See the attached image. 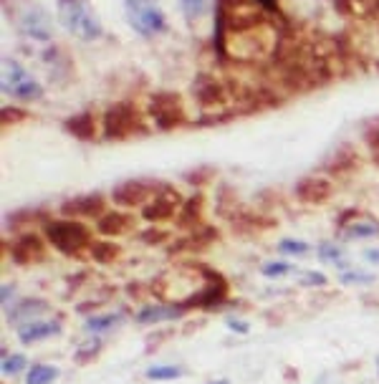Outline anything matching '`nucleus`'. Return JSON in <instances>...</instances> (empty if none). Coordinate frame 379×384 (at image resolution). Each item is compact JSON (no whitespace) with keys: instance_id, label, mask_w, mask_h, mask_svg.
<instances>
[{"instance_id":"19","label":"nucleus","mask_w":379,"mask_h":384,"mask_svg":"<svg viewBox=\"0 0 379 384\" xmlns=\"http://www.w3.org/2000/svg\"><path fill=\"white\" fill-rule=\"evenodd\" d=\"M88 251H91V258L101 265L117 263V258L121 256L119 243H112V240H94V246L88 248Z\"/></svg>"},{"instance_id":"24","label":"nucleus","mask_w":379,"mask_h":384,"mask_svg":"<svg viewBox=\"0 0 379 384\" xmlns=\"http://www.w3.org/2000/svg\"><path fill=\"white\" fill-rule=\"evenodd\" d=\"M182 369L180 366H172V364H159V366H149L147 369V377L149 379H157V382H162V379H177L182 377Z\"/></svg>"},{"instance_id":"22","label":"nucleus","mask_w":379,"mask_h":384,"mask_svg":"<svg viewBox=\"0 0 379 384\" xmlns=\"http://www.w3.org/2000/svg\"><path fill=\"white\" fill-rule=\"evenodd\" d=\"M210 3H213V0H180V8H182L185 18H187L190 23H195V20H200L202 15L210 11Z\"/></svg>"},{"instance_id":"34","label":"nucleus","mask_w":379,"mask_h":384,"mask_svg":"<svg viewBox=\"0 0 379 384\" xmlns=\"http://www.w3.org/2000/svg\"><path fill=\"white\" fill-rule=\"evenodd\" d=\"M11 119H25V112H18V109H3V121L11 124Z\"/></svg>"},{"instance_id":"20","label":"nucleus","mask_w":379,"mask_h":384,"mask_svg":"<svg viewBox=\"0 0 379 384\" xmlns=\"http://www.w3.org/2000/svg\"><path fill=\"white\" fill-rule=\"evenodd\" d=\"M357 167V152H352V150H339L334 154V159H331V164H328V170L334 172V175H344V172H349V170H354Z\"/></svg>"},{"instance_id":"4","label":"nucleus","mask_w":379,"mask_h":384,"mask_svg":"<svg viewBox=\"0 0 379 384\" xmlns=\"http://www.w3.org/2000/svg\"><path fill=\"white\" fill-rule=\"evenodd\" d=\"M145 119L134 104L119 101L107 109L104 114V137L107 139H129L137 134H145Z\"/></svg>"},{"instance_id":"37","label":"nucleus","mask_w":379,"mask_h":384,"mask_svg":"<svg viewBox=\"0 0 379 384\" xmlns=\"http://www.w3.org/2000/svg\"><path fill=\"white\" fill-rule=\"evenodd\" d=\"M364 258H366V260H372V263H379V251L369 248V251H364Z\"/></svg>"},{"instance_id":"30","label":"nucleus","mask_w":379,"mask_h":384,"mask_svg":"<svg viewBox=\"0 0 379 384\" xmlns=\"http://www.w3.org/2000/svg\"><path fill=\"white\" fill-rule=\"evenodd\" d=\"M366 145H369V152H372V159L379 164V126L366 132Z\"/></svg>"},{"instance_id":"27","label":"nucleus","mask_w":379,"mask_h":384,"mask_svg":"<svg viewBox=\"0 0 379 384\" xmlns=\"http://www.w3.org/2000/svg\"><path fill=\"white\" fill-rule=\"evenodd\" d=\"M341 253L344 251H341L339 246H334V243H321V246H319V258L328 260V263H339Z\"/></svg>"},{"instance_id":"1","label":"nucleus","mask_w":379,"mask_h":384,"mask_svg":"<svg viewBox=\"0 0 379 384\" xmlns=\"http://www.w3.org/2000/svg\"><path fill=\"white\" fill-rule=\"evenodd\" d=\"M46 243L63 256H81L86 248L94 246L91 230L76 218H61V220L46 223Z\"/></svg>"},{"instance_id":"28","label":"nucleus","mask_w":379,"mask_h":384,"mask_svg":"<svg viewBox=\"0 0 379 384\" xmlns=\"http://www.w3.org/2000/svg\"><path fill=\"white\" fill-rule=\"evenodd\" d=\"M25 366V357L23 354H11L3 359V374H18Z\"/></svg>"},{"instance_id":"14","label":"nucleus","mask_w":379,"mask_h":384,"mask_svg":"<svg viewBox=\"0 0 379 384\" xmlns=\"http://www.w3.org/2000/svg\"><path fill=\"white\" fill-rule=\"evenodd\" d=\"M61 331V324L58 322H25L18 326V339L23 341V344H36V341L41 339H48V336L58 334Z\"/></svg>"},{"instance_id":"5","label":"nucleus","mask_w":379,"mask_h":384,"mask_svg":"<svg viewBox=\"0 0 379 384\" xmlns=\"http://www.w3.org/2000/svg\"><path fill=\"white\" fill-rule=\"evenodd\" d=\"M124 13L129 25L139 36L152 38L167 28V18L157 6V0H124Z\"/></svg>"},{"instance_id":"31","label":"nucleus","mask_w":379,"mask_h":384,"mask_svg":"<svg viewBox=\"0 0 379 384\" xmlns=\"http://www.w3.org/2000/svg\"><path fill=\"white\" fill-rule=\"evenodd\" d=\"M291 271V263H284V260H276V263H265L263 265V273L265 276H284V273Z\"/></svg>"},{"instance_id":"32","label":"nucleus","mask_w":379,"mask_h":384,"mask_svg":"<svg viewBox=\"0 0 379 384\" xmlns=\"http://www.w3.org/2000/svg\"><path fill=\"white\" fill-rule=\"evenodd\" d=\"M341 281H344V284H372V276H369V273L352 271V273H344Z\"/></svg>"},{"instance_id":"33","label":"nucleus","mask_w":379,"mask_h":384,"mask_svg":"<svg viewBox=\"0 0 379 384\" xmlns=\"http://www.w3.org/2000/svg\"><path fill=\"white\" fill-rule=\"evenodd\" d=\"M301 284H303V286H324V284H326V276H324V273L309 271V273H303Z\"/></svg>"},{"instance_id":"23","label":"nucleus","mask_w":379,"mask_h":384,"mask_svg":"<svg viewBox=\"0 0 379 384\" xmlns=\"http://www.w3.org/2000/svg\"><path fill=\"white\" fill-rule=\"evenodd\" d=\"M121 316L119 314H104V316H88L86 319V324H84V329L86 331H107V329H112L114 324L119 322Z\"/></svg>"},{"instance_id":"10","label":"nucleus","mask_w":379,"mask_h":384,"mask_svg":"<svg viewBox=\"0 0 379 384\" xmlns=\"http://www.w3.org/2000/svg\"><path fill=\"white\" fill-rule=\"evenodd\" d=\"M11 258L18 265H33V263H38V260H44L46 258L44 238L36 233H23L18 240H13Z\"/></svg>"},{"instance_id":"13","label":"nucleus","mask_w":379,"mask_h":384,"mask_svg":"<svg viewBox=\"0 0 379 384\" xmlns=\"http://www.w3.org/2000/svg\"><path fill=\"white\" fill-rule=\"evenodd\" d=\"M134 225V218L132 215H126V213H104L96 220V230H99L101 235H107V238H119V235L129 233Z\"/></svg>"},{"instance_id":"11","label":"nucleus","mask_w":379,"mask_h":384,"mask_svg":"<svg viewBox=\"0 0 379 384\" xmlns=\"http://www.w3.org/2000/svg\"><path fill=\"white\" fill-rule=\"evenodd\" d=\"M293 192L303 205H324L328 197L334 195V185L328 183L326 177H303Z\"/></svg>"},{"instance_id":"21","label":"nucleus","mask_w":379,"mask_h":384,"mask_svg":"<svg viewBox=\"0 0 379 384\" xmlns=\"http://www.w3.org/2000/svg\"><path fill=\"white\" fill-rule=\"evenodd\" d=\"M58 377V369L51 364H33L28 377H25V384H53V379Z\"/></svg>"},{"instance_id":"7","label":"nucleus","mask_w":379,"mask_h":384,"mask_svg":"<svg viewBox=\"0 0 379 384\" xmlns=\"http://www.w3.org/2000/svg\"><path fill=\"white\" fill-rule=\"evenodd\" d=\"M182 197H180V192L172 187H159L157 195L152 197L149 202H147L145 208H142V218H145L147 223H164L170 220V218H175L177 213H180V208H182Z\"/></svg>"},{"instance_id":"18","label":"nucleus","mask_w":379,"mask_h":384,"mask_svg":"<svg viewBox=\"0 0 379 384\" xmlns=\"http://www.w3.org/2000/svg\"><path fill=\"white\" fill-rule=\"evenodd\" d=\"M66 129L74 134L76 139H94L96 137V124L94 114H76L71 119H66Z\"/></svg>"},{"instance_id":"35","label":"nucleus","mask_w":379,"mask_h":384,"mask_svg":"<svg viewBox=\"0 0 379 384\" xmlns=\"http://www.w3.org/2000/svg\"><path fill=\"white\" fill-rule=\"evenodd\" d=\"M164 238H167V233H157V230H147V233H142V240H145V243H149V240H164Z\"/></svg>"},{"instance_id":"9","label":"nucleus","mask_w":379,"mask_h":384,"mask_svg":"<svg viewBox=\"0 0 379 384\" xmlns=\"http://www.w3.org/2000/svg\"><path fill=\"white\" fill-rule=\"evenodd\" d=\"M15 23H18L20 33L31 36L33 41H48L53 28H51V18L44 8L33 6V3H25L23 8L15 15Z\"/></svg>"},{"instance_id":"39","label":"nucleus","mask_w":379,"mask_h":384,"mask_svg":"<svg viewBox=\"0 0 379 384\" xmlns=\"http://www.w3.org/2000/svg\"><path fill=\"white\" fill-rule=\"evenodd\" d=\"M377 374H379V359H377Z\"/></svg>"},{"instance_id":"26","label":"nucleus","mask_w":379,"mask_h":384,"mask_svg":"<svg viewBox=\"0 0 379 384\" xmlns=\"http://www.w3.org/2000/svg\"><path fill=\"white\" fill-rule=\"evenodd\" d=\"M347 233L352 235V238H369V235L379 233V225L377 223H352Z\"/></svg>"},{"instance_id":"29","label":"nucleus","mask_w":379,"mask_h":384,"mask_svg":"<svg viewBox=\"0 0 379 384\" xmlns=\"http://www.w3.org/2000/svg\"><path fill=\"white\" fill-rule=\"evenodd\" d=\"M278 251L291 253V256H301V253L309 251V246H306L303 240H281V243H278Z\"/></svg>"},{"instance_id":"36","label":"nucleus","mask_w":379,"mask_h":384,"mask_svg":"<svg viewBox=\"0 0 379 384\" xmlns=\"http://www.w3.org/2000/svg\"><path fill=\"white\" fill-rule=\"evenodd\" d=\"M227 326L235 329V331H240V334H246V331H248L246 322H238V319H230V322H227Z\"/></svg>"},{"instance_id":"12","label":"nucleus","mask_w":379,"mask_h":384,"mask_svg":"<svg viewBox=\"0 0 379 384\" xmlns=\"http://www.w3.org/2000/svg\"><path fill=\"white\" fill-rule=\"evenodd\" d=\"M104 197L101 195H81V197H74V200L63 202L61 213L63 215H71V218H96L99 220L101 215H104Z\"/></svg>"},{"instance_id":"15","label":"nucleus","mask_w":379,"mask_h":384,"mask_svg":"<svg viewBox=\"0 0 379 384\" xmlns=\"http://www.w3.org/2000/svg\"><path fill=\"white\" fill-rule=\"evenodd\" d=\"M44 311H48L46 301H41V298H25V301L15 303V309L8 311V319L25 324V322H33V316L44 314Z\"/></svg>"},{"instance_id":"17","label":"nucleus","mask_w":379,"mask_h":384,"mask_svg":"<svg viewBox=\"0 0 379 384\" xmlns=\"http://www.w3.org/2000/svg\"><path fill=\"white\" fill-rule=\"evenodd\" d=\"M202 218V195L190 197L182 202V208L177 213V225L180 227H197Z\"/></svg>"},{"instance_id":"38","label":"nucleus","mask_w":379,"mask_h":384,"mask_svg":"<svg viewBox=\"0 0 379 384\" xmlns=\"http://www.w3.org/2000/svg\"><path fill=\"white\" fill-rule=\"evenodd\" d=\"M210 384H230V382H225V379H220V382H210Z\"/></svg>"},{"instance_id":"25","label":"nucleus","mask_w":379,"mask_h":384,"mask_svg":"<svg viewBox=\"0 0 379 384\" xmlns=\"http://www.w3.org/2000/svg\"><path fill=\"white\" fill-rule=\"evenodd\" d=\"M36 218H44L41 210H18V213H13L8 218V225L11 227H18V225H25V223H33Z\"/></svg>"},{"instance_id":"2","label":"nucleus","mask_w":379,"mask_h":384,"mask_svg":"<svg viewBox=\"0 0 379 384\" xmlns=\"http://www.w3.org/2000/svg\"><path fill=\"white\" fill-rule=\"evenodd\" d=\"M56 15L63 28L79 41H96L101 36V23L86 0H58Z\"/></svg>"},{"instance_id":"8","label":"nucleus","mask_w":379,"mask_h":384,"mask_svg":"<svg viewBox=\"0 0 379 384\" xmlns=\"http://www.w3.org/2000/svg\"><path fill=\"white\" fill-rule=\"evenodd\" d=\"M157 185L149 183V180H129V183H121L114 187L112 200L119 208H139V205H147L152 197L157 195Z\"/></svg>"},{"instance_id":"3","label":"nucleus","mask_w":379,"mask_h":384,"mask_svg":"<svg viewBox=\"0 0 379 384\" xmlns=\"http://www.w3.org/2000/svg\"><path fill=\"white\" fill-rule=\"evenodd\" d=\"M0 88L6 96L20 101H33L44 96V86L15 58H3L0 63Z\"/></svg>"},{"instance_id":"6","label":"nucleus","mask_w":379,"mask_h":384,"mask_svg":"<svg viewBox=\"0 0 379 384\" xmlns=\"http://www.w3.org/2000/svg\"><path fill=\"white\" fill-rule=\"evenodd\" d=\"M149 114H152V121H154L159 129H175V126L185 124L182 99L177 94H170V91H162V94L152 96Z\"/></svg>"},{"instance_id":"16","label":"nucleus","mask_w":379,"mask_h":384,"mask_svg":"<svg viewBox=\"0 0 379 384\" xmlns=\"http://www.w3.org/2000/svg\"><path fill=\"white\" fill-rule=\"evenodd\" d=\"M182 314V309L180 306H167V303H152V306H147V309H142L137 314V322L139 324H157L162 322V319H175V316Z\"/></svg>"}]
</instances>
